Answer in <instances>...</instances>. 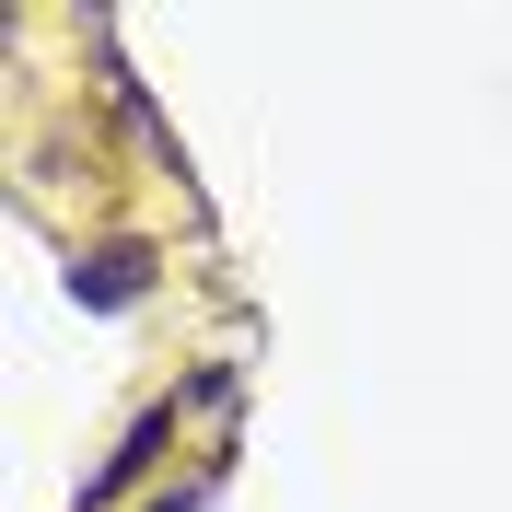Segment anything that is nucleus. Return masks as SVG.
<instances>
[{
  "instance_id": "obj_1",
  "label": "nucleus",
  "mask_w": 512,
  "mask_h": 512,
  "mask_svg": "<svg viewBox=\"0 0 512 512\" xmlns=\"http://www.w3.org/2000/svg\"><path fill=\"white\" fill-rule=\"evenodd\" d=\"M140 280H152V256H140V245H105L94 268H70V291H82V303H140Z\"/></svg>"
},
{
  "instance_id": "obj_2",
  "label": "nucleus",
  "mask_w": 512,
  "mask_h": 512,
  "mask_svg": "<svg viewBox=\"0 0 512 512\" xmlns=\"http://www.w3.org/2000/svg\"><path fill=\"white\" fill-rule=\"evenodd\" d=\"M163 443H175V408H152V419H140V431H128V443H117V454H105V478H94V489H82V501H117V489H128V478H140V466H152V454H163Z\"/></svg>"
}]
</instances>
